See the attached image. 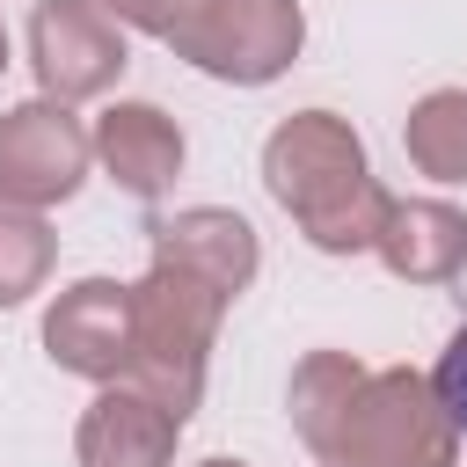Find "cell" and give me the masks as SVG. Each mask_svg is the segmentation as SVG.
Instances as JSON below:
<instances>
[{
    "label": "cell",
    "mask_w": 467,
    "mask_h": 467,
    "mask_svg": "<svg viewBox=\"0 0 467 467\" xmlns=\"http://www.w3.org/2000/svg\"><path fill=\"white\" fill-rule=\"evenodd\" d=\"M131 66L124 29L95 7V0H36L29 15V73L44 88V102H95L117 88V73Z\"/></svg>",
    "instance_id": "cell-5"
},
{
    "label": "cell",
    "mask_w": 467,
    "mask_h": 467,
    "mask_svg": "<svg viewBox=\"0 0 467 467\" xmlns=\"http://www.w3.org/2000/svg\"><path fill=\"white\" fill-rule=\"evenodd\" d=\"M452 460H460V431L438 409L431 372L379 365V372H365L328 467H452Z\"/></svg>",
    "instance_id": "cell-3"
},
{
    "label": "cell",
    "mask_w": 467,
    "mask_h": 467,
    "mask_svg": "<svg viewBox=\"0 0 467 467\" xmlns=\"http://www.w3.org/2000/svg\"><path fill=\"white\" fill-rule=\"evenodd\" d=\"M153 263L212 285V292L234 306V299L255 285V270H263V241H255V226H248L241 212H226V204H190V212H175V219H153Z\"/></svg>",
    "instance_id": "cell-7"
},
{
    "label": "cell",
    "mask_w": 467,
    "mask_h": 467,
    "mask_svg": "<svg viewBox=\"0 0 467 467\" xmlns=\"http://www.w3.org/2000/svg\"><path fill=\"white\" fill-rule=\"evenodd\" d=\"M431 394H438V409L452 416V431L467 438V328L438 350V365H431Z\"/></svg>",
    "instance_id": "cell-15"
},
{
    "label": "cell",
    "mask_w": 467,
    "mask_h": 467,
    "mask_svg": "<svg viewBox=\"0 0 467 467\" xmlns=\"http://www.w3.org/2000/svg\"><path fill=\"white\" fill-rule=\"evenodd\" d=\"M358 387H365V365H358L350 350H306V358L292 365V379H285V416H292L299 445H306L321 467L336 460V438H343V416H350Z\"/></svg>",
    "instance_id": "cell-12"
},
{
    "label": "cell",
    "mask_w": 467,
    "mask_h": 467,
    "mask_svg": "<svg viewBox=\"0 0 467 467\" xmlns=\"http://www.w3.org/2000/svg\"><path fill=\"white\" fill-rule=\"evenodd\" d=\"M197 467H248V460H197Z\"/></svg>",
    "instance_id": "cell-17"
},
{
    "label": "cell",
    "mask_w": 467,
    "mask_h": 467,
    "mask_svg": "<svg viewBox=\"0 0 467 467\" xmlns=\"http://www.w3.org/2000/svg\"><path fill=\"white\" fill-rule=\"evenodd\" d=\"M226 321V299L168 263H153L139 285H131V350H190V358H212V336Z\"/></svg>",
    "instance_id": "cell-11"
},
{
    "label": "cell",
    "mask_w": 467,
    "mask_h": 467,
    "mask_svg": "<svg viewBox=\"0 0 467 467\" xmlns=\"http://www.w3.org/2000/svg\"><path fill=\"white\" fill-rule=\"evenodd\" d=\"M44 358L73 379L117 387L131 365V285L117 277H73L44 306Z\"/></svg>",
    "instance_id": "cell-6"
},
{
    "label": "cell",
    "mask_w": 467,
    "mask_h": 467,
    "mask_svg": "<svg viewBox=\"0 0 467 467\" xmlns=\"http://www.w3.org/2000/svg\"><path fill=\"white\" fill-rule=\"evenodd\" d=\"M372 255L401 285H452L467 270V212L445 197H394Z\"/></svg>",
    "instance_id": "cell-10"
},
{
    "label": "cell",
    "mask_w": 467,
    "mask_h": 467,
    "mask_svg": "<svg viewBox=\"0 0 467 467\" xmlns=\"http://www.w3.org/2000/svg\"><path fill=\"white\" fill-rule=\"evenodd\" d=\"M58 263V234L44 212H22V204H0V314L36 299L44 277Z\"/></svg>",
    "instance_id": "cell-14"
},
{
    "label": "cell",
    "mask_w": 467,
    "mask_h": 467,
    "mask_svg": "<svg viewBox=\"0 0 467 467\" xmlns=\"http://www.w3.org/2000/svg\"><path fill=\"white\" fill-rule=\"evenodd\" d=\"M175 438H182V423L117 379L80 409L73 460L80 467H175Z\"/></svg>",
    "instance_id": "cell-9"
},
{
    "label": "cell",
    "mask_w": 467,
    "mask_h": 467,
    "mask_svg": "<svg viewBox=\"0 0 467 467\" xmlns=\"http://www.w3.org/2000/svg\"><path fill=\"white\" fill-rule=\"evenodd\" d=\"M88 168H95V139L66 102L29 95L0 109V204L51 212L88 182Z\"/></svg>",
    "instance_id": "cell-4"
},
{
    "label": "cell",
    "mask_w": 467,
    "mask_h": 467,
    "mask_svg": "<svg viewBox=\"0 0 467 467\" xmlns=\"http://www.w3.org/2000/svg\"><path fill=\"white\" fill-rule=\"evenodd\" d=\"M161 44L182 66H197L204 80L270 88L277 73H292V58L306 44V15H299V0H182Z\"/></svg>",
    "instance_id": "cell-2"
},
{
    "label": "cell",
    "mask_w": 467,
    "mask_h": 467,
    "mask_svg": "<svg viewBox=\"0 0 467 467\" xmlns=\"http://www.w3.org/2000/svg\"><path fill=\"white\" fill-rule=\"evenodd\" d=\"M0 73H7V29H0Z\"/></svg>",
    "instance_id": "cell-18"
},
{
    "label": "cell",
    "mask_w": 467,
    "mask_h": 467,
    "mask_svg": "<svg viewBox=\"0 0 467 467\" xmlns=\"http://www.w3.org/2000/svg\"><path fill=\"white\" fill-rule=\"evenodd\" d=\"M401 153L431 182H467V88H431L401 117Z\"/></svg>",
    "instance_id": "cell-13"
},
{
    "label": "cell",
    "mask_w": 467,
    "mask_h": 467,
    "mask_svg": "<svg viewBox=\"0 0 467 467\" xmlns=\"http://www.w3.org/2000/svg\"><path fill=\"white\" fill-rule=\"evenodd\" d=\"M117 29H146V36H168V22H175V7L182 0H95Z\"/></svg>",
    "instance_id": "cell-16"
},
{
    "label": "cell",
    "mask_w": 467,
    "mask_h": 467,
    "mask_svg": "<svg viewBox=\"0 0 467 467\" xmlns=\"http://www.w3.org/2000/svg\"><path fill=\"white\" fill-rule=\"evenodd\" d=\"M88 139H95L102 175H109L124 197H139V204L168 197L175 175H182V124H175L161 102H109Z\"/></svg>",
    "instance_id": "cell-8"
},
{
    "label": "cell",
    "mask_w": 467,
    "mask_h": 467,
    "mask_svg": "<svg viewBox=\"0 0 467 467\" xmlns=\"http://www.w3.org/2000/svg\"><path fill=\"white\" fill-rule=\"evenodd\" d=\"M263 190L292 212V226L321 255H372L394 204L365 168V139L336 109H292L263 139Z\"/></svg>",
    "instance_id": "cell-1"
}]
</instances>
